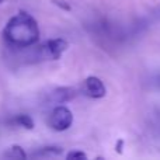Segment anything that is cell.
Returning a JSON list of instances; mask_svg holds the SVG:
<instances>
[{
	"label": "cell",
	"mask_w": 160,
	"mask_h": 160,
	"mask_svg": "<svg viewBox=\"0 0 160 160\" xmlns=\"http://www.w3.org/2000/svg\"><path fill=\"white\" fill-rule=\"evenodd\" d=\"M3 2H4V0H0V4H2V3H3Z\"/></svg>",
	"instance_id": "12"
},
{
	"label": "cell",
	"mask_w": 160,
	"mask_h": 160,
	"mask_svg": "<svg viewBox=\"0 0 160 160\" xmlns=\"http://www.w3.org/2000/svg\"><path fill=\"white\" fill-rule=\"evenodd\" d=\"M83 93L90 98H102L105 96V86L101 79L96 76H88L83 84Z\"/></svg>",
	"instance_id": "4"
},
{
	"label": "cell",
	"mask_w": 160,
	"mask_h": 160,
	"mask_svg": "<svg viewBox=\"0 0 160 160\" xmlns=\"http://www.w3.org/2000/svg\"><path fill=\"white\" fill-rule=\"evenodd\" d=\"M52 3L55 6H58V7H61L62 10H66V11H70V4L68 2H65V0H52Z\"/></svg>",
	"instance_id": "10"
},
{
	"label": "cell",
	"mask_w": 160,
	"mask_h": 160,
	"mask_svg": "<svg viewBox=\"0 0 160 160\" xmlns=\"http://www.w3.org/2000/svg\"><path fill=\"white\" fill-rule=\"evenodd\" d=\"M87 158V155L83 152H80V150H72V152H69L66 155V159L68 160H72V159H86Z\"/></svg>",
	"instance_id": "9"
},
{
	"label": "cell",
	"mask_w": 160,
	"mask_h": 160,
	"mask_svg": "<svg viewBox=\"0 0 160 160\" xmlns=\"http://www.w3.org/2000/svg\"><path fill=\"white\" fill-rule=\"evenodd\" d=\"M68 41H65L63 38H55L49 39V41L44 42L42 45L34 48L31 51V55L28 58L31 59V62L37 61H58L62 56V53L68 49Z\"/></svg>",
	"instance_id": "2"
},
{
	"label": "cell",
	"mask_w": 160,
	"mask_h": 160,
	"mask_svg": "<svg viewBox=\"0 0 160 160\" xmlns=\"http://www.w3.org/2000/svg\"><path fill=\"white\" fill-rule=\"evenodd\" d=\"M14 122H16L17 125H20V127L25 128V129H32L34 128V119L31 118L30 115H27V114H20V115H17Z\"/></svg>",
	"instance_id": "6"
},
{
	"label": "cell",
	"mask_w": 160,
	"mask_h": 160,
	"mask_svg": "<svg viewBox=\"0 0 160 160\" xmlns=\"http://www.w3.org/2000/svg\"><path fill=\"white\" fill-rule=\"evenodd\" d=\"M78 96V90L73 87H58L53 90L52 97L51 98L55 102H59V104H63V102H68L70 100H73Z\"/></svg>",
	"instance_id": "5"
},
{
	"label": "cell",
	"mask_w": 160,
	"mask_h": 160,
	"mask_svg": "<svg viewBox=\"0 0 160 160\" xmlns=\"http://www.w3.org/2000/svg\"><path fill=\"white\" fill-rule=\"evenodd\" d=\"M4 158H8V159H25L27 158V155H25L24 149H22L21 146H11L10 149L6 150Z\"/></svg>",
	"instance_id": "7"
},
{
	"label": "cell",
	"mask_w": 160,
	"mask_h": 160,
	"mask_svg": "<svg viewBox=\"0 0 160 160\" xmlns=\"http://www.w3.org/2000/svg\"><path fill=\"white\" fill-rule=\"evenodd\" d=\"M73 124V114L65 105H58V107L53 108L52 114L49 117V125L52 129L62 132V131H66L72 127Z\"/></svg>",
	"instance_id": "3"
},
{
	"label": "cell",
	"mask_w": 160,
	"mask_h": 160,
	"mask_svg": "<svg viewBox=\"0 0 160 160\" xmlns=\"http://www.w3.org/2000/svg\"><path fill=\"white\" fill-rule=\"evenodd\" d=\"M4 39L14 48L32 47L39 39V27L31 14L27 11H18L7 21L3 30Z\"/></svg>",
	"instance_id": "1"
},
{
	"label": "cell",
	"mask_w": 160,
	"mask_h": 160,
	"mask_svg": "<svg viewBox=\"0 0 160 160\" xmlns=\"http://www.w3.org/2000/svg\"><path fill=\"white\" fill-rule=\"evenodd\" d=\"M122 148H124V141H122V139H118V141H117V145H115L117 153H122Z\"/></svg>",
	"instance_id": "11"
},
{
	"label": "cell",
	"mask_w": 160,
	"mask_h": 160,
	"mask_svg": "<svg viewBox=\"0 0 160 160\" xmlns=\"http://www.w3.org/2000/svg\"><path fill=\"white\" fill-rule=\"evenodd\" d=\"M63 152V149L59 146H45L42 148L39 152H37V156H47V155H61Z\"/></svg>",
	"instance_id": "8"
}]
</instances>
